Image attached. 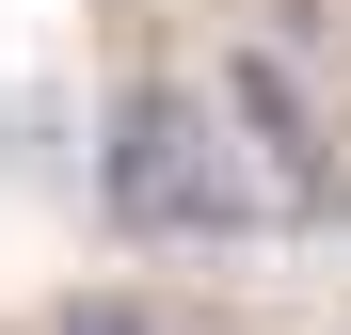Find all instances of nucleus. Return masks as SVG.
<instances>
[{
  "label": "nucleus",
  "instance_id": "f257e3e1",
  "mask_svg": "<svg viewBox=\"0 0 351 335\" xmlns=\"http://www.w3.org/2000/svg\"><path fill=\"white\" fill-rule=\"evenodd\" d=\"M96 192H112L128 240H240V223H256V176H240V144H223V112L176 96V80H128V96H112Z\"/></svg>",
  "mask_w": 351,
  "mask_h": 335
},
{
  "label": "nucleus",
  "instance_id": "7ed1b4c3",
  "mask_svg": "<svg viewBox=\"0 0 351 335\" xmlns=\"http://www.w3.org/2000/svg\"><path fill=\"white\" fill-rule=\"evenodd\" d=\"M48 335H160V319H144L128 288H96V303H64V319H48Z\"/></svg>",
  "mask_w": 351,
  "mask_h": 335
},
{
  "label": "nucleus",
  "instance_id": "f03ea898",
  "mask_svg": "<svg viewBox=\"0 0 351 335\" xmlns=\"http://www.w3.org/2000/svg\"><path fill=\"white\" fill-rule=\"evenodd\" d=\"M223 112H240V160H271V192H287V208H335L319 144H304V96H287L271 64H240V96H223Z\"/></svg>",
  "mask_w": 351,
  "mask_h": 335
}]
</instances>
